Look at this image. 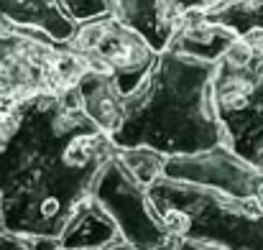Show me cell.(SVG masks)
<instances>
[{
	"label": "cell",
	"instance_id": "cell-1",
	"mask_svg": "<svg viewBox=\"0 0 263 250\" xmlns=\"http://www.w3.org/2000/svg\"><path fill=\"white\" fill-rule=\"evenodd\" d=\"M118 153L77 89H41L0 110V227L59 238Z\"/></svg>",
	"mask_w": 263,
	"mask_h": 250
},
{
	"label": "cell",
	"instance_id": "cell-2",
	"mask_svg": "<svg viewBox=\"0 0 263 250\" xmlns=\"http://www.w3.org/2000/svg\"><path fill=\"white\" fill-rule=\"evenodd\" d=\"M215 74L217 62H202L174 49L159 51L141 87L125 97L123 120L110 136L112 146L118 151L151 148L166 159L222 146Z\"/></svg>",
	"mask_w": 263,
	"mask_h": 250
},
{
	"label": "cell",
	"instance_id": "cell-3",
	"mask_svg": "<svg viewBox=\"0 0 263 250\" xmlns=\"http://www.w3.org/2000/svg\"><path fill=\"white\" fill-rule=\"evenodd\" d=\"M148 197L179 240L220 250H263V199H240L166 176L148 186Z\"/></svg>",
	"mask_w": 263,
	"mask_h": 250
},
{
	"label": "cell",
	"instance_id": "cell-4",
	"mask_svg": "<svg viewBox=\"0 0 263 250\" xmlns=\"http://www.w3.org/2000/svg\"><path fill=\"white\" fill-rule=\"evenodd\" d=\"M215 107L225 143L263 171V31L238 39L217 62Z\"/></svg>",
	"mask_w": 263,
	"mask_h": 250
},
{
	"label": "cell",
	"instance_id": "cell-5",
	"mask_svg": "<svg viewBox=\"0 0 263 250\" xmlns=\"http://www.w3.org/2000/svg\"><path fill=\"white\" fill-rule=\"evenodd\" d=\"M87 64L64 44L0 18V110L41 89L72 87Z\"/></svg>",
	"mask_w": 263,
	"mask_h": 250
},
{
	"label": "cell",
	"instance_id": "cell-6",
	"mask_svg": "<svg viewBox=\"0 0 263 250\" xmlns=\"http://www.w3.org/2000/svg\"><path fill=\"white\" fill-rule=\"evenodd\" d=\"M92 197L118 225L120 240L136 250H176L179 238L159 217L148 186H143L115 153L100 171Z\"/></svg>",
	"mask_w": 263,
	"mask_h": 250
},
{
	"label": "cell",
	"instance_id": "cell-7",
	"mask_svg": "<svg viewBox=\"0 0 263 250\" xmlns=\"http://www.w3.org/2000/svg\"><path fill=\"white\" fill-rule=\"evenodd\" d=\"M67 49L77 54L87 69L115 77L125 97L141 87L159 56V51L138 31L128 28L110 13L80 23Z\"/></svg>",
	"mask_w": 263,
	"mask_h": 250
},
{
	"label": "cell",
	"instance_id": "cell-8",
	"mask_svg": "<svg viewBox=\"0 0 263 250\" xmlns=\"http://www.w3.org/2000/svg\"><path fill=\"white\" fill-rule=\"evenodd\" d=\"M164 176L174 181L210 186L240 199H263V171L238 156L230 146L166 159Z\"/></svg>",
	"mask_w": 263,
	"mask_h": 250
},
{
	"label": "cell",
	"instance_id": "cell-9",
	"mask_svg": "<svg viewBox=\"0 0 263 250\" xmlns=\"http://www.w3.org/2000/svg\"><path fill=\"white\" fill-rule=\"evenodd\" d=\"M0 18L18 28L44 33L54 44L64 46L72 41L80 26L67 13L62 0H0Z\"/></svg>",
	"mask_w": 263,
	"mask_h": 250
},
{
	"label": "cell",
	"instance_id": "cell-10",
	"mask_svg": "<svg viewBox=\"0 0 263 250\" xmlns=\"http://www.w3.org/2000/svg\"><path fill=\"white\" fill-rule=\"evenodd\" d=\"M74 89L85 115L100 130L112 136L123 120V107H125V94L120 92L115 77H110L107 72L87 69L74 82Z\"/></svg>",
	"mask_w": 263,
	"mask_h": 250
},
{
	"label": "cell",
	"instance_id": "cell-11",
	"mask_svg": "<svg viewBox=\"0 0 263 250\" xmlns=\"http://www.w3.org/2000/svg\"><path fill=\"white\" fill-rule=\"evenodd\" d=\"M110 15L138 31L156 51H164L174 36L176 21L164 0H107Z\"/></svg>",
	"mask_w": 263,
	"mask_h": 250
},
{
	"label": "cell",
	"instance_id": "cell-12",
	"mask_svg": "<svg viewBox=\"0 0 263 250\" xmlns=\"http://www.w3.org/2000/svg\"><path fill=\"white\" fill-rule=\"evenodd\" d=\"M115 240H120L118 225L100 207L95 197H87L74 209L64 233L59 235V243L64 250H102L112 245Z\"/></svg>",
	"mask_w": 263,
	"mask_h": 250
},
{
	"label": "cell",
	"instance_id": "cell-13",
	"mask_svg": "<svg viewBox=\"0 0 263 250\" xmlns=\"http://www.w3.org/2000/svg\"><path fill=\"white\" fill-rule=\"evenodd\" d=\"M235 41L238 39L228 28L215 26L199 15H184L179 18L174 36L166 49H174L179 54H186L202 62H220Z\"/></svg>",
	"mask_w": 263,
	"mask_h": 250
},
{
	"label": "cell",
	"instance_id": "cell-14",
	"mask_svg": "<svg viewBox=\"0 0 263 250\" xmlns=\"http://www.w3.org/2000/svg\"><path fill=\"white\" fill-rule=\"evenodd\" d=\"M194 15L228 28L235 39H246L263 31V0H222L215 8Z\"/></svg>",
	"mask_w": 263,
	"mask_h": 250
},
{
	"label": "cell",
	"instance_id": "cell-15",
	"mask_svg": "<svg viewBox=\"0 0 263 250\" xmlns=\"http://www.w3.org/2000/svg\"><path fill=\"white\" fill-rule=\"evenodd\" d=\"M120 161L125 168L143 184L151 186L154 181H159L164 176V166H166V156H161L159 151L151 148H130V151H118Z\"/></svg>",
	"mask_w": 263,
	"mask_h": 250
},
{
	"label": "cell",
	"instance_id": "cell-16",
	"mask_svg": "<svg viewBox=\"0 0 263 250\" xmlns=\"http://www.w3.org/2000/svg\"><path fill=\"white\" fill-rule=\"evenodd\" d=\"M62 5L67 8V13L77 21V23H87L92 18L107 15V0H62Z\"/></svg>",
	"mask_w": 263,
	"mask_h": 250
},
{
	"label": "cell",
	"instance_id": "cell-17",
	"mask_svg": "<svg viewBox=\"0 0 263 250\" xmlns=\"http://www.w3.org/2000/svg\"><path fill=\"white\" fill-rule=\"evenodd\" d=\"M164 3H166L172 18L179 23V18H184V15H194V13H204V10L215 8V5L222 3V0H164Z\"/></svg>",
	"mask_w": 263,
	"mask_h": 250
},
{
	"label": "cell",
	"instance_id": "cell-18",
	"mask_svg": "<svg viewBox=\"0 0 263 250\" xmlns=\"http://www.w3.org/2000/svg\"><path fill=\"white\" fill-rule=\"evenodd\" d=\"M0 250H31V245L23 235H15L0 227Z\"/></svg>",
	"mask_w": 263,
	"mask_h": 250
},
{
	"label": "cell",
	"instance_id": "cell-19",
	"mask_svg": "<svg viewBox=\"0 0 263 250\" xmlns=\"http://www.w3.org/2000/svg\"><path fill=\"white\" fill-rule=\"evenodd\" d=\"M176 250H220V248H212V245H204V243H194V240H179Z\"/></svg>",
	"mask_w": 263,
	"mask_h": 250
},
{
	"label": "cell",
	"instance_id": "cell-20",
	"mask_svg": "<svg viewBox=\"0 0 263 250\" xmlns=\"http://www.w3.org/2000/svg\"><path fill=\"white\" fill-rule=\"evenodd\" d=\"M102 250H136V248H130L125 240H115L112 245H107V248H102Z\"/></svg>",
	"mask_w": 263,
	"mask_h": 250
},
{
	"label": "cell",
	"instance_id": "cell-21",
	"mask_svg": "<svg viewBox=\"0 0 263 250\" xmlns=\"http://www.w3.org/2000/svg\"><path fill=\"white\" fill-rule=\"evenodd\" d=\"M62 250H64V248H62Z\"/></svg>",
	"mask_w": 263,
	"mask_h": 250
}]
</instances>
